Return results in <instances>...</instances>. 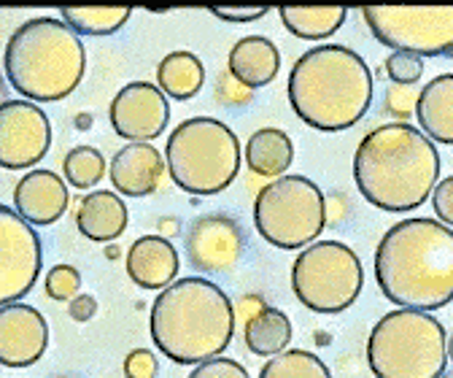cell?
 I'll list each match as a JSON object with an SVG mask.
<instances>
[{"label":"cell","instance_id":"cell-34","mask_svg":"<svg viewBox=\"0 0 453 378\" xmlns=\"http://www.w3.org/2000/svg\"><path fill=\"white\" fill-rule=\"evenodd\" d=\"M159 362L151 349H135L125 357V375L127 378H154Z\"/></svg>","mask_w":453,"mask_h":378},{"label":"cell","instance_id":"cell-9","mask_svg":"<svg viewBox=\"0 0 453 378\" xmlns=\"http://www.w3.org/2000/svg\"><path fill=\"white\" fill-rule=\"evenodd\" d=\"M365 287L359 254L340 241L305 246L292 265V292L313 313H343Z\"/></svg>","mask_w":453,"mask_h":378},{"label":"cell","instance_id":"cell-29","mask_svg":"<svg viewBox=\"0 0 453 378\" xmlns=\"http://www.w3.org/2000/svg\"><path fill=\"white\" fill-rule=\"evenodd\" d=\"M43 289L57 303H71L81 295V274L73 265H54L43 279Z\"/></svg>","mask_w":453,"mask_h":378},{"label":"cell","instance_id":"cell-27","mask_svg":"<svg viewBox=\"0 0 453 378\" xmlns=\"http://www.w3.org/2000/svg\"><path fill=\"white\" fill-rule=\"evenodd\" d=\"M259 378H332V373L313 351L289 349L270 357L259 370Z\"/></svg>","mask_w":453,"mask_h":378},{"label":"cell","instance_id":"cell-40","mask_svg":"<svg viewBox=\"0 0 453 378\" xmlns=\"http://www.w3.org/2000/svg\"><path fill=\"white\" fill-rule=\"evenodd\" d=\"M76 127H79V130H89V127H92V117H89V114H79V117H76Z\"/></svg>","mask_w":453,"mask_h":378},{"label":"cell","instance_id":"cell-36","mask_svg":"<svg viewBox=\"0 0 453 378\" xmlns=\"http://www.w3.org/2000/svg\"><path fill=\"white\" fill-rule=\"evenodd\" d=\"M216 19H224V22H235V25H246V22H257V19H262L270 9H265V6H243V9H238V6H213V9H208Z\"/></svg>","mask_w":453,"mask_h":378},{"label":"cell","instance_id":"cell-13","mask_svg":"<svg viewBox=\"0 0 453 378\" xmlns=\"http://www.w3.org/2000/svg\"><path fill=\"white\" fill-rule=\"evenodd\" d=\"M111 127L130 143H151L170 122L167 95L151 81H130L111 100Z\"/></svg>","mask_w":453,"mask_h":378},{"label":"cell","instance_id":"cell-7","mask_svg":"<svg viewBox=\"0 0 453 378\" xmlns=\"http://www.w3.org/2000/svg\"><path fill=\"white\" fill-rule=\"evenodd\" d=\"M165 162L179 189L189 195H219L238 179L243 151L230 125L213 117H192L170 133Z\"/></svg>","mask_w":453,"mask_h":378},{"label":"cell","instance_id":"cell-31","mask_svg":"<svg viewBox=\"0 0 453 378\" xmlns=\"http://www.w3.org/2000/svg\"><path fill=\"white\" fill-rule=\"evenodd\" d=\"M189 378H251L249 370L226 357H213L203 365H195V370L189 373Z\"/></svg>","mask_w":453,"mask_h":378},{"label":"cell","instance_id":"cell-15","mask_svg":"<svg viewBox=\"0 0 453 378\" xmlns=\"http://www.w3.org/2000/svg\"><path fill=\"white\" fill-rule=\"evenodd\" d=\"M49 346V324L33 305L6 303L0 308V362L6 367L35 365Z\"/></svg>","mask_w":453,"mask_h":378},{"label":"cell","instance_id":"cell-12","mask_svg":"<svg viewBox=\"0 0 453 378\" xmlns=\"http://www.w3.org/2000/svg\"><path fill=\"white\" fill-rule=\"evenodd\" d=\"M51 149V122L33 100L9 97L0 105V166L6 171L33 168Z\"/></svg>","mask_w":453,"mask_h":378},{"label":"cell","instance_id":"cell-20","mask_svg":"<svg viewBox=\"0 0 453 378\" xmlns=\"http://www.w3.org/2000/svg\"><path fill=\"white\" fill-rule=\"evenodd\" d=\"M226 71L249 89L267 87L280 71V51L265 35H246L230 49Z\"/></svg>","mask_w":453,"mask_h":378},{"label":"cell","instance_id":"cell-39","mask_svg":"<svg viewBox=\"0 0 453 378\" xmlns=\"http://www.w3.org/2000/svg\"><path fill=\"white\" fill-rule=\"evenodd\" d=\"M159 230H162L165 235H176V233H179V222H176V220H162V222H159Z\"/></svg>","mask_w":453,"mask_h":378},{"label":"cell","instance_id":"cell-26","mask_svg":"<svg viewBox=\"0 0 453 378\" xmlns=\"http://www.w3.org/2000/svg\"><path fill=\"white\" fill-rule=\"evenodd\" d=\"M63 22L76 33V35H113L122 30L133 14L127 6H68L60 9Z\"/></svg>","mask_w":453,"mask_h":378},{"label":"cell","instance_id":"cell-1","mask_svg":"<svg viewBox=\"0 0 453 378\" xmlns=\"http://www.w3.org/2000/svg\"><path fill=\"white\" fill-rule=\"evenodd\" d=\"M375 282L400 308H445L453 300V230L432 216L391 225L375 249Z\"/></svg>","mask_w":453,"mask_h":378},{"label":"cell","instance_id":"cell-18","mask_svg":"<svg viewBox=\"0 0 453 378\" xmlns=\"http://www.w3.org/2000/svg\"><path fill=\"white\" fill-rule=\"evenodd\" d=\"M179 251L165 235H143L127 251V276L135 287L157 292L167 289L179 276Z\"/></svg>","mask_w":453,"mask_h":378},{"label":"cell","instance_id":"cell-28","mask_svg":"<svg viewBox=\"0 0 453 378\" xmlns=\"http://www.w3.org/2000/svg\"><path fill=\"white\" fill-rule=\"evenodd\" d=\"M105 157L95 146H76L63 159V176L76 189H92L105 179Z\"/></svg>","mask_w":453,"mask_h":378},{"label":"cell","instance_id":"cell-8","mask_svg":"<svg viewBox=\"0 0 453 378\" xmlns=\"http://www.w3.org/2000/svg\"><path fill=\"white\" fill-rule=\"evenodd\" d=\"M329 220V205L308 176H280L265 184L254 200V228L275 249L303 251L316 243Z\"/></svg>","mask_w":453,"mask_h":378},{"label":"cell","instance_id":"cell-3","mask_svg":"<svg viewBox=\"0 0 453 378\" xmlns=\"http://www.w3.org/2000/svg\"><path fill=\"white\" fill-rule=\"evenodd\" d=\"M235 305L226 292L200 276L162 289L149 313V333L162 357L176 365H203L221 357L235 336Z\"/></svg>","mask_w":453,"mask_h":378},{"label":"cell","instance_id":"cell-19","mask_svg":"<svg viewBox=\"0 0 453 378\" xmlns=\"http://www.w3.org/2000/svg\"><path fill=\"white\" fill-rule=\"evenodd\" d=\"M130 225V208L117 192L95 189L87 197H81L76 208V228L84 238L95 243H111L117 241Z\"/></svg>","mask_w":453,"mask_h":378},{"label":"cell","instance_id":"cell-6","mask_svg":"<svg viewBox=\"0 0 453 378\" xmlns=\"http://www.w3.org/2000/svg\"><path fill=\"white\" fill-rule=\"evenodd\" d=\"M375 378H440L448 365V333L429 311L396 308L375 321L367 338Z\"/></svg>","mask_w":453,"mask_h":378},{"label":"cell","instance_id":"cell-38","mask_svg":"<svg viewBox=\"0 0 453 378\" xmlns=\"http://www.w3.org/2000/svg\"><path fill=\"white\" fill-rule=\"evenodd\" d=\"M265 308V300L259 297V295H246L243 300H238V316L241 319H251V316H257L259 311Z\"/></svg>","mask_w":453,"mask_h":378},{"label":"cell","instance_id":"cell-24","mask_svg":"<svg viewBox=\"0 0 453 378\" xmlns=\"http://www.w3.org/2000/svg\"><path fill=\"white\" fill-rule=\"evenodd\" d=\"M278 14L283 27L303 41H324L349 19V9L343 6H280Z\"/></svg>","mask_w":453,"mask_h":378},{"label":"cell","instance_id":"cell-33","mask_svg":"<svg viewBox=\"0 0 453 378\" xmlns=\"http://www.w3.org/2000/svg\"><path fill=\"white\" fill-rule=\"evenodd\" d=\"M213 95L224 105H246V103H251L254 89H249L246 84H241L230 71H224V73H219V81H216V92Z\"/></svg>","mask_w":453,"mask_h":378},{"label":"cell","instance_id":"cell-23","mask_svg":"<svg viewBox=\"0 0 453 378\" xmlns=\"http://www.w3.org/2000/svg\"><path fill=\"white\" fill-rule=\"evenodd\" d=\"M205 84V66L197 54L170 51L157 66V87L173 100H192Z\"/></svg>","mask_w":453,"mask_h":378},{"label":"cell","instance_id":"cell-10","mask_svg":"<svg viewBox=\"0 0 453 378\" xmlns=\"http://www.w3.org/2000/svg\"><path fill=\"white\" fill-rule=\"evenodd\" d=\"M370 33L388 49L416 58L453 54V6H365Z\"/></svg>","mask_w":453,"mask_h":378},{"label":"cell","instance_id":"cell-21","mask_svg":"<svg viewBox=\"0 0 453 378\" xmlns=\"http://www.w3.org/2000/svg\"><path fill=\"white\" fill-rule=\"evenodd\" d=\"M416 120L429 141L453 146V73L434 76L418 92Z\"/></svg>","mask_w":453,"mask_h":378},{"label":"cell","instance_id":"cell-25","mask_svg":"<svg viewBox=\"0 0 453 378\" xmlns=\"http://www.w3.org/2000/svg\"><path fill=\"white\" fill-rule=\"evenodd\" d=\"M243 341L251 354L275 357L287 351V346L292 343V321L283 311L265 305L257 316H251L243 324Z\"/></svg>","mask_w":453,"mask_h":378},{"label":"cell","instance_id":"cell-11","mask_svg":"<svg viewBox=\"0 0 453 378\" xmlns=\"http://www.w3.org/2000/svg\"><path fill=\"white\" fill-rule=\"evenodd\" d=\"M41 276V238L12 205H0V303H19Z\"/></svg>","mask_w":453,"mask_h":378},{"label":"cell","instance_id":"cell-30","mask_svg":"<svg viewBox=\"0 0 453 378\" xmlns=\"http://www.w3.org/2000/svg\"><path fill=\"white\" fill-rule=\"evenodd\" d=\"M383 68H386V76L394 84H403V87H413L424 76V60L416 58V54H405V51L388 54V60H386Z\"/></svg>","mask_w":453,"mask_h":378},{"label":"cell","instance_id":"cell-2","mask_svg":"<svg viewBox=\"0 0 453 378\" xmlns=\"http://www.w3.org/2000/svg\"><path fill=\"white\" fill-rule=\"evenodd\" d=\"M354 181L362 197L380 211H416L440 181L437 146L413 125H380L357 146Z\"/></svg>","mask_w":453,"mask_h":378},{"label":"cell","instance_id":"cell-32","mask_svg":"<svg viewBox=\"0 0 453 378\" xmlns=\"http://www.w3.org/2000/svg\"><path fill=\"white\" fill-rule=\"evenodd\" d=\"M416 103H418V95L413 92V87L394 84L386 89V112L394 120H411L416 114Z\"/></svg>","mask_w":453,"mask_h":378},{"label":"cell","instance_id":"cell-14","mask_svg":"<svg viewBox=\"0 0 453 378\" xmlns=\"http://www.w3.org/2000/svg\"><path fill=\"white\" fill-rule=\"evenodd\" d=\"M187 257L203 274H230L243 257V230L226 213H205L187 233Z\"/></svg>","mask_w":453,"mask_h":378},{"label":"cell","instance_id":"cell-4","mask_svg":"<svg viewBox=\"0 0 453 378\" xmlns=\"http://www.w3.org/2000/svg\"><path fill=\"white\" fill-rule=\"evenodd\" d=\"M287 95L295 114L308 127L340 133L370 112L372 71L349 46H313L292 66Z\"/></svg>","mask_w":453,"mask_h":378},{"label":"cell","instance_id":"cell-16","mask_svg":"<svg viewBox=\"0 0 453 378\" xmlns=\"http://www.w3.org/2000/svg\"><path fill=\"white\" fill-rule=\"evenodd\" d=\"M14 211L22 216L25 222L35 228H49L57 220H63L68 211L71 192L68 181L57 176L54 171H30L22 176L14 187Z\"/></svg>","mask_w":453,"mask_h":378},{"label":"cell","instance_id":"cell-5","mask_svg":"<svg viewBox=\"0 0 453 378\" xmlns=\"http://www.w3.org/2000/svg\"><path fill=\"white\" fill-rule=\"evenodd\" d=\"M9 84L35 103H54L76 92L87 73L81 38L54 17H35L19 25L4 51Z\"/></svg>","mask_w":453,"mask_h":378},{"label":"cell","instance_id":"cell-37","mask_svg":"<svg viewBox=\"0 0 453 378\" xmlns=\"http://www.w3.org/2000/svg\"><path fill=\"white\" fill-rule=\"evenodd\" d=\"M68 313L73 321H89L95 313H97V300L92 295H76L71 303H68Z\"/></svg>","mask_w":453,"mask_h":378},{"label":"cell","instance_id":"cell-17","mask_svg":"<svg viewBox=\"0 0 453 378\" xmlns=\"http://www.w3.org/2000/svg\"><path fill=\"white\" fill-rule=\"evenodd\" d=\"M165 168L167 162L162 159L154 143H127L111 157L108 176L119 195L146 197L159 187Z\"/></svg>","mask_w":453,"mask_h":378},{"label":"cell","instance_id":"cell-35","mask_svg":"<svg viewBox=\"0 0 453 378\" xmlns=\"http://www.w3.org/2000/svg\"><path fill=\"white\" fill-rule=\"evenodd\" d=\"M432 208L437 213V222H442L445 228H453V176L437 181L432 192Z\"/></svg>","mask_w":453,"mask_h":378},{"label":"cell","instance_id":"cell-41","mask_svg":"<svg viewBox=\"0 0 453 378\" xmlns=\"http://www.w3.org/2000/svg\"><path fill=\"white\" fill-rule=\"evenodd\" d=\"M105 257L117 259V257H119V249H117V246H108V249H105Z\"/></svg>","mask_w":453,"mask_h":378},{"label":"cell","instance_id":"cell-43","mask_svg":"<svg viewBox=\"0 0 453 378\" xmlns=\"http://www.w3.org/2000/svg\"><path fill=\"white\" fill-rule=\"evenodd\" d=\"M440 378H453V373H442Z\"/></svg>","mask_w":453,"mask_h":378},{"label":"cell","instance_id":"cell-22","mask_svg":"<svg viewBox=\"0 0 453 378\" xmlns=\"http://www.w3.org/2000/svg\"><path fill=\"white\" fill-rule=\"evenodd\" d=\"M246 166L265 179H280L295 159L292 138L278 127H262L246 141Z\"/></svg>","mask_w":453,"mask_h":378},{"label":"cell","instance_id":"cell-42","mask_svg":"<svg viewBox=\"0 0 453 378\" xmlns=\"http://www.w3.org/2000/svg\"><path fill=\"white\" fill-rule=\"evenodd\" d=\"M448 359H453V336H448Z\"/></svg>","mask_w":453,"mask_h":378}]
</instances>
